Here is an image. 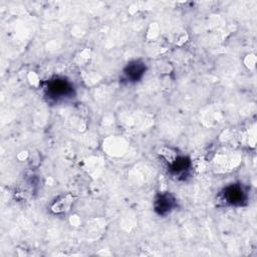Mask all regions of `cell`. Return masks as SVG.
<instances>
[{
	"instance_id": "cell-1",
	"label": "cell",
	"mask_w": 257,
	"mask_h": 257,
	"mask_svg": "<svg viewBox=\"0 0 257 257\" xmlns=\"http://www.w3.org/2000/svg\"><path fill=\"white\" fill-rule=\"evenodd\" d=\"M226 201L232 205H239L245 200V193L241 186L232 185L225 190Z\"/></svg>"
},
{
	"instance_id": "cell-3",
	"label": "cell",
	"mask_w": 257,
	"mask_h": 257,
	"mask_svg": "<svg viewBox=\"0 0 257 257\" xmlns=\"http://www.w3.org/2000/svg\"><path fill=\"white\" fill-rule=\"evenodd\" d=\"M70 89L71 88L69 87V85L64 81H53L51 83L49 91L53 97L61 98L70 94Z\"/></svg>"
},
{
	"instance_id": "cell-2",
	"label": "cell",
	"mask_w": 257,
	"mask_h": 257,
	"mask_svg": "<svg viewBox=\"0 0 257 257\" xmlns=\"http://www.w3.org/2000/svg\"><path fill=\"white\" fill-rule=\"evenodd\" d=\"M175 206V200L171 195L165 194V195H160L156 202H155V208L156 211L159 212L161 215H165L169 213Z\"/></svg>"
},
{
	"instance_id": "cell-4",
	"label": "cell",
	"mask_w": 257,
	"mask_h": 257,
	"mask_svg": "<svg viewBox=\"0 0 257 257\" xmlns=\"http://www.w3.org/2000/svg\"><path fill=\"white\" fill-rule=\"evenodd\" d=\"M144 72H145L144 63H141L140 61H134L133 63L128 65L125 71V75L131 81H138L143 76Z\"/></svg>"
}]
</instances>
